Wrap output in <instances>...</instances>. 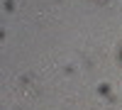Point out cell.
Instances as JSON below:
<instances>
[{"instance_id": "cell-1", "label": "cell", "mask_w": 122, "mask_h": 110, "mask_svg": "<svg viewBox=\"0 0 122 110\" xmlns=\"http://www.w3.org/2000/svg\"><path fill=\"white\" fill-rule=\"evenodd\" d=\"M120 61H122V44H120Z\"/></svg>"}]
</instances>
